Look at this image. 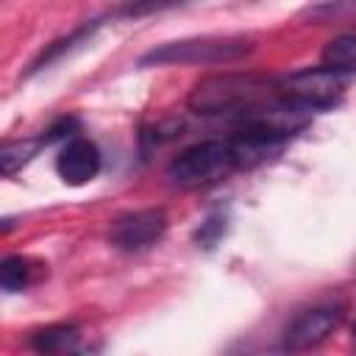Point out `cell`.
I'll return each instance as SVG.
<instances>
[{"instance_id": "obj_13", "label": "cell", "mask_w": 356, "mask_h": 356, "mask_svg": "<svg viewBox=\"0 0 356 356\" xmlns=\"http://www.w3.org/2000/svg\"><path fill=\"white\" fill-rule=\"evenodd\" d=\"M189 0H131L128 6H122L117 11V17H145V14H156V11H164V8H175V6H184Z\"/></svg>"}, {"instance_id": "obj_9", "label": "cell", "mask_w": 356, "mask_h": 356, "mask_svg": "<svg viewBox=\"0 0 356 356\" xmlns=\"http://www.w3.org/2000/svg\"><path fill=\"white\" fill-rule=\"evenodd\" d=\"M78 339H81V331L75 325L56 323V325H44V328L33 331L31 348L39 353H64V350H75Z\"/></svg>"}, {"instance_id": "obj_12", "label": "cell", "mask_w": 356, "mask_h": 356, "mask_svg": "<svg viewBox=\"0 0 356 356\" xmlns=\"http://www.w3.org/2000/svg\"><path fill=\"white\" fill-rule=\"evenodd\" d=\"M95 28H97V22H92V25L86 22V25H81V28H75V31H72L70 36H64V39H58V42H53V44H50L47 50H42V53H39V58H36V61L31 64V72H36V70H44V67H50V64H53L56 58H61L64 53H70V50H72L75 44H81V42H86V39L92 36V31H95Z\"/></svg>"}, {"instance_id": "obj_7", "label": "cell", "mask_w": 356, "mask_h": 356, "mask_svg": "<svg viewBox=\"0 0 356 356\" xmlns=\"http://www.w3.org/2000/svg\"><path fill=\"white\" fill-rule=\"evenodd\" d=\"M56 172L70 186H83L100 172V150L86 136H70L56 156Z\"/></svg>"}, {"instance_id": "obj_8", "label": "cell", "mask_w": 356, "mask_h": 356, "mask_svg": "<svg viewBox=\"0 0 356 356\" xmlns=\"http://www.w3.org/2000/svg\"><path fill=\"white\" fill-rule=\"evenodd\" d=\"M44 273V267L28 256H6L0 261V286L6 292H22L28 289L39 275Z\"/></svg>"}, {"instance_id": "obj_15", "label": "cell", "mask_w": 356, "mask_h": 356, "mask_svg": "<svg viewBox=\"0 0 356 356\" xmlns=\"http://www.w3.org/2000/svg\"><path fill=\"white\" fill-rule=\"evenodd\" d=\"M339 3H356V0H339Z\"/></svg>"}, {"instance_id": "obj_5", "label": "cell", "mask_w": 356, "mask_h": 356, "mask_svg": "<svg viewBox=\"0 0 356 356\" xmlns=\"http://www.w3.org/2000/svg\"><path fill=\"white\" fill-rule=\"evenodd\" d=\"M167 231V214L161 209H139L111 222V242L120 250H145L156 245Z\"/></svg>"}, {"instance_id": "obj_3", "label": "cell", "mask_w": 356, "mask_h": 356, "mask_svg": "<svg viewBox=\"0 0 356 356\" xmlns=\"http://www.w3.org/2000/svg\"><path fill=\"white\" fill-rule=\"evenodd\" d=\"M236 153L231 142L225 139H203L189 147H184L170 164H167V178L175 186H203L211 181H220L231 170H236Z\"/></svg>"}, {"instance_id": "obj_6", "label": "cell", "mask_w": 356, "mask_h": 356, "mask_svg": "<svg viewBox=\"0 0 356 356\" xmlns=\"http://www.w3.org/2000/svg\"><path fill=\"white\" fill-rule=\"evenodd\" d=\"M342 323L339 306H314L300 312L284 331V348L286 350H309L328 339Z\"/></svg>"}, {"instance_id": "obj_16", "label": "cell", "mask_w": 356, "mask_h": 356, "mask_svg": "<svg viewBox=\"0 0 356 356\" xmlns=\"http://www.w3.org/2000/svg\"><path fill=\"white\" fill-rule=\"evenodd\" d=\"M353 337H356V325H353Z\"/></svg>"}, {"instance_id": "obj_10", "label": "cell", "mask_w": 356, "mask_h": 356, "mask_svg": "<svg viewBox=\"0 0 356 356\" xmlns=\"http://www.w3.org/2000/svg\"><path fill=\"white\" fill-rule=\"evenodd\" d=\"M323 64L337 72H356V31H345L325 42L323 47Z\"/></svg>"}, {"instance_id": "obj_14", "label": "cell", "mask_w": 356, "mask_h": 356, "mask_svg": "<svg viewBox=\"0 0 356 356\" xmlns=\"http://www.w3.org/2000/svg\"><path fill=\"white\" fill-rule=\"evenodd\" d=\"M222 231H225V217H222V214H211V217L200 225V231L195 234V239H197L203 248H214V242L220 239Z\"/></svg>"}, {"instance_id": "obj_1", "label": "cell", "mask_w": 356, "mask_h": 356, "mask_svg": "<svg viewBox=\"0 0 356 356\" xmlns=\"http://www.w3.org/2000/svg\"><path fill=\"white\" fill-rule=\"evenodd\" d=\"M186 103L195 114H225V117H234L236 122L250 114L286 106L278 95L275 81L245 75V72H222V75H209L197 81Z\"/></svg>"}, {"instance_id": "obj_2", "label": "cell", "mask_w": 356, "mask_h": 356, "mask_svg": "<svg viewBox=\"0 0 356 356\" xmlns=\"http://www.w3.org/2000/svg\"><path fill=\"white\" fill-rule=\"evenodd\" d=\"M253 50V42L245 36H197L167 42L147 50L139 64L159 67V64H228Z\"/></svg>"}, {"instance_id": "obj_4", "label": "cell", "mask_w": 356, "mask_h": 356, "mask_svg": "<svg viewBox=\"0 0 356 356\" xmlns=\"http://www.w3.org/2000/svg\"><path fill=\"white\" fill-rule=\"evenodd\" d=\"M278 83V95L281 100L303 114L312 111H328L334 106H339L342 95H345V81L342 72L331 70V67H306L298 72H289L284 78L275 81Z\"/></svg>"}, {"instance_id": "obj_11", "label": "cell", "mask_w": 356, "mask_h": 356, "mask_svg": "<svg viewBox=\"0 0 356 356\" xmlns=\"http://www.w3.org/2000/svg\"><path fill=\"white\" fill-rule=\"evenodd\" d=\"M42 145H47V142H44V136L6 142V145L0 147V170H3V175H14L22 164H28V161L39 153V147H42Z\"/></svg>"}]
</instances>
